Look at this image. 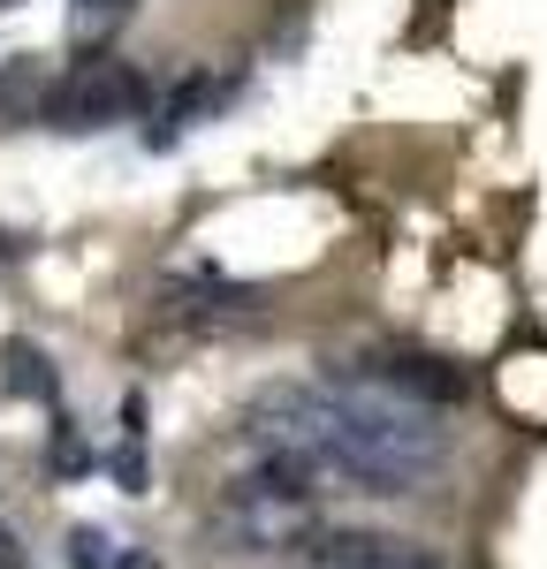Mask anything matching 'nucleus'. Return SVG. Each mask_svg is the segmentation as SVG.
Masks as SVG:
<instances>
[{
  "label": "nucleus",
  "instance_id": "3",
  "mask_svg": "<svg viewBox=\"0 0 547 569\" xmlns=\"http://www.w3.org/2000/svg\"><path fill=\"white\" fill-rule=\"evenodd\" d=\"M365 380H372V388H388V395H410V402H426V410L464 395V380H456L449 365H434V357H404V350L365 357Z\"/></svg>",
  "mask_w": 547,
  "mask_h": 569
},
{
  "label": "nucleus",
  "instance_id": "2",
  "mask_svg": "<svg viewBox=\"0 0 547 569\" xmlns=\"http://www.w3.org/2000/svg\"><path fill=\"white\" fill-rule=\"evenodd\" d=\"M297 555L312 569H441L426 547L410 539H388V531H358V525H327V531H305Z\"/></svg>",
  "mask_w": 547,
  "mask_h": 569
},
{
  "label": "nucleus",
  "instance_id": "5",
  "mask_svg": "<svg viewBox=\"0 0 547 569\" xmlns=\"http://www.w3.org/2000/svg\"><path fill=\"white\" fill-rule=\"evenodd\" d=\"M206 99H213V84H206V77H190V84H182L176 99L160 107V130H152V144H168V137H182L190 122H198V114H206Z\"/></svg>",
  "mask_w": 547,
  "mask_h": 569
},
{
  "label": "nucleus",
  "instance_id": "1",
  "mask_svg": "<svg viewBox=\"0 0 547 569\" xmlns=\"http://www.w3.org/2000/svg\"><path fill=\"white\" fill-rule=\"evenodd\" d=\"M145 99H152V84H145V69L137 61H115V53H91V61H77L61 84L39 91V122L46 130H107V122H137L145 114Z\"/></svg>",
  "mask_w": 547,
  "mask_h": 569
},
{
  "label": "nucleus",
  "instance_id": "9",
  "mask_svg": "<svg viewBox=\"0 0 547 569\" xmlns=\"http://www.w3.org/2000/svg\"><path fill=\"white\" fill-rule=\"evenodd\" d=\"M0 8H23V0H0Z\"/></svg>",
  "mask_w": 547,
  "mask_h": 569
},
{
  "label": "nucleus",
  "instance_id": "4",
  "mask_svg": "<svg viewBox=\"0 0 547 569\" xmlns=\"http://www.w3.org/2000/svg\"><path fill=\"white\" fill-rule=\"evenodd\" d=\"M8 388L16 395H31V402H53V365L39 357V342H8Z\"/></svg>",
  "mask_w": 547,
  "mask_h": 569
},
{
  "label": "nucleus",
  "instance_id": "7",
  "mask_svg": "<svg viewBox=\"0 0 547 569\" xmlns=\"http://www.w3.org/2000/svg\"><path fill=\"white\" fill-rule=\"evenodd\" d=\"M69 547H77V555H69L77 569H107V539H99V531H77Z\"/></svg>",
  "mask_w": 547,
  "mask_h": 569
},
{
  "label": "nucleus",
  "instance_id": "6",
  "mask_svg": "<svg viewBox=\"0 0 547 569\" xmlns=\"http://www.w3.org/2000/svg\"><path fill=\"white\" fill-rule=\"evenodd\" d=\"M130 0H77V39H99V23H122Z\"/></svg>",
  "mask_w": 547,
  "mask_h": 569
},
{
  "label": "nucleus",
  "instance_id": "8",
  "mask_svg": "<svg viewBox=\"0 0 547 569\" xmlns=\"http://www.w3.org/2000/svg\"><path fill=\"white\" fill-rule=\"evenodd\" d=\"M0 569H31V555H23V539H16V525H0Z\"/></svg>",
  "mask_w": 547,
  "mask_h": 569
}]
</instances>
